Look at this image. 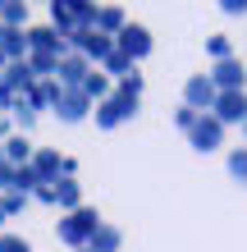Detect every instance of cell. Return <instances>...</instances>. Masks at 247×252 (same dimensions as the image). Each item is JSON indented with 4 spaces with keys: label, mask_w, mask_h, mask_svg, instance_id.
<instances>
[{
    "label": "cell",
    "mask_w": 247,
    "mask_h": 252,
    "mask_svg": "<svg viewBox=\"0 0 247 252\" xmlns=\"http://www.w3.org/2000/svg\"><path fill=\"white\" fill-rule=\"evenodd\" d=\"M101 229V216L92 211V206H78V211H69L60 220V239L69 248H82V243H92V234Z\"/></svg>",
    "instance_id": "6da1fadb"
},
{
    "label": "cell",
    "mask_w": 247,
    "mask_h": 252,
    "mask_svg": "<svg viewBox=\"0 0 247 252\" xmlns=\"http://www.w3.org/2000/svg\"><path fill=\"white\" fill-rule=\"evenodd\" d=\"M64 41H69L78 55H87V60H106V55L114 51V37H106L101 28H74Z\"/></svg>",
    "instance_id": "7a4b0ae2"
},
{
    "label": "cell",
    "mask_w": 247,
    "mask_h": 252,
    "mask_svg": "<svg viewBox=\"0 0 247 252\" xmlns=\"http://www.w3.org/2000/svg\"><path fill=\"white\" fill-rule=\"evenodd\" d=\"M133 110H137V92H114V96H106L96 106V124L101 128H119L124 120H133Z\"/></svg>",
    "instance_id": "3957f363"
},
{
    "label": "cell",
    "mask_w": 247,
    "mask_h": 252,
    "mask_svg": "<svg viewBox=\"0 0 247 252\" xmlns=\"http://www.w3.org/2000/svg\"><path fill=\"white\" fill-rule=\"evenodd\" d=\"M183 96L192 110H211L215 115V101H220V87L211 83V73H192V78L183 83Z\"/></svg>",
    "instance_id": "277c9868"
},
{
    "label": "cell",
    "mask_w": 247,
    "mask_h": 252,
    "mask_svg": "<svg viewBox=\"0 0 247 252\" xmlns=\"http://www.w3.org/2000/svg\"><path fill=\"white\" fill-rule=\"evenodd\" d=\"M87 110H92V96H87L82 87H64V92L55 96V115H60L64 124H78Z\"/></svg>",
    "instance_id": "5b68a950"
},
{
    "label": "cell",
    "mask_w": 247,
    "mask_h": 252,
    "mask_svg": "<svg viewBox=\"0 0 247 252\" xmlns=\"http://www.w3.org/2000/svg\"><path fill=\"white\" fill-rule=\"evenodd\" d=\"M27 51H32V55H69L64 51V32H60V28H27Z\"/></svg>",
    "instance_id": "8992f818"
},
{
    "label": "cell",
    "mask_w": 247,
    "mask_h": 252,
    "mask_svg": "<svg viewBox=\"0 0 247 252\" xmlns=\"http://www.w3.org/2000/svg\"><path fill=\"white\" fill-rule=\"evenodd\" d=\"M114 46H119V51L128 55V60H142V55L151 51V32H147V28H137V23H128L124 32L114 37Z\"/></svg>",
    "instance_id": "52a82bcc"
},
{
    "label": "cell",
    "mask_w": 247,
    "mask_h": 252,
    "mask_svg": "<svg viewBox=\"0 0 247 252\" xmlns=\"http://www.w3.org/2000/svg\"><path fill=\"white\" fill-rule=\"evenodd\" d=\"M188 138H192V147H197V152H215V147H220V138H224V124L215 120V115H201V120H197V128L188 133Z\"/></svg>",
    "instance_id": "ba28073f"
},
{
    "label": "cell",
    "mask_w": 247,
    "mask_h": 252,
    "mask_svg": "<svg viewBox=\"0 0 247 252\" xmlns=\"http://www.w3.org/2000/svg\"><path fill=\"white\" fill-rule=\"evenodd\" d=\"M215 120L220 124H247V92H220V101H215Z\"/></svg>",
    "instance_id": "9c48e42d"
},
{
    "label": "cell",
    "mask_w": 247,
    "mask_h": 252,
    "mask_svg": "<svg viewBox=\"0 0 247 252\" xmlns=\"http://www.w3.org/2000/svg\"><path fill=\"white\" fill-rule=\"evenodd\" d=\"M211 83L220 87V92H243V83H247L243 60H220V64H215V73H211Z\"/></svg>",
    "instance_id": "30bf717a"
},
{
    "label": "cell",
    "mask_w": 247,
    "mask_h": 252,
    "mask_svg": "<svg viewBox=\"0 0 247 252\" xmlns=\"http://www.w3.org/2000/svg\"><path fill=\"white\" fill-rule=\"evenodd\" d=\"M87 73H92V64H87V55L69 51L64 60H60V87H82V83H87Z\"/></svg>",
    "instance_id": "8fae6325"
},
{
    "label": "cell",
    "mask_w": 247,
    "mask_h": 252,
    "mask_svg": "<svg viewBox=\"0 0 247 252\" xmlns=\"http://www.w3.org/2000/svg\"><path fill=\"white\" fill-rule=\"evenodd\" d=\"M32 78H37V73H32V64H27V60H14V64L5 69V78H0V87H9V92H23V96H27V92L37 87Z\"/></svg>",
    "instance_id": "7c38bea8"
},
{
    "label": "cell",
    "mask_w": 247,
    "mask_h": 252,
    "mask_svg": "<svg viewBox=\"0 0 247 252\" xmlns=\"http://www.w3.org/2000/svg\"><path fill=\"white\" fill-rule=\"evenodd\" d=\"M32 156H37V152H32V142H27L23 133H14V138L5 142V160H9V165L23 170V165H32Z\"/></svg>",
    "instance_id": "4fadbf2b"
},
{
    "label": "cell",
    "mask_w": 247,
    "mask_h": 252,
    "mask_svg": "<svg viewBox=\"0 0 247 252\" xmlns=\"http://www.w3.org/2000/svg\"><path fill=\"white\" fill-rule=\"evenodd\" d=\"M32 170H37V179H55V174L64 170V160H60V152H51V147H41V152L32 156Z\"/></svg>",
    "instance_id": "5bb4252c"
},
{
    "label": "cell",
    "mask_w": 247,
    "mask_h": 252,
    "mask_svg": "<svg viewBox=\"0 0 247 252\" xmlns=\"http://www.w3.org/2000/svg\"><path fill=\"white\" fill-rule=\"evenodd\" d=\"M0 51L14 55V60H23V51H27V32H19V28H5V23H0Z\"/></svg>",
    "instance_id": "9a60e30c"
},
{
    "label": "cell",
    "mask_w": 247,
    "mask_h": 252,
    "mask_svg": "<svg viewBox=\"0 0 247 252\" xmlns=\"http://www.w3.org/2000/svg\"><path fill=\"white\" fill-rule=\"evenodd\" d=\"M119 229H114V225H101L96 234H92V243H87V248H92V252H119Z\"/></svg>",
    "instance_id": "2e32d148"
},
{
    "label": "cell",
    "mask_w": 247,
    "mask_h": 252,
    "mask_svg": "<svg viewBox=\"0 0 247 252\" xmlns=\"http://www.w3.org/2000/svg\"><path fill=\"white\" fill-rule=\"evenodd\" d=\"M96 28H101L106 37H110V32L119 37L124 28H128V19H124V9H101V14H96Z\"/></svg>",
    "instance_id": "e0dca14e"
},
{
    "label": "cell",
    "mask_w": 247,
    "mask_h": 252,
    "mask_svg": "<svg viewBox=\"0 0 247 252\" xmlns=\"http://www.w3.org/2000/svg\"><path fill=\"white\" fill-rule=\"evenodd\" d=\"M0 23H5V28L27 23V5H23V0H5V5H0Z\"/></svg>",
    "instance_id": "ac0fdd59"
},
{
    "label": "cell",
    "mask_w": 247,
    "mask_h": 252,
    "mask_svg": "<svg viewBox=\"0 0 247 252\" xmlns=\"http://www.w3.org/2000/svg\"><path fill=\"white\" fill-rule=\"evenodd\" d=\"M82 92H87V96H96V101H106V96H110L106 73H96V69H92V73H87V83H82Z\"/></svg>",
    "instance_id": "d6986e66"
},
{
    "label": "cell",
    "mask_w": 247,
    "mask_h": 252,
    "mask_svg": "<svg viewBox=\"0 0 247 252\" xmlns=\"http://www.w3.org/2000/svg\"><path fill=\"white\" fill-rule=\"evenodd\" d=\"M106 69H110V73H119V78H128V73H133V60H128V55L114 46V51L106 55Z\"/></svg>",
    "instance_id": "ffe728a7"
},
{
    "label": "cell",
    "mask_w": 247,
    "mask_h": 252,
    "mask_svg": "<svg viewBox=\"0 0 247 252\" xmlns=\"http://www.w3.org/2000/svg\"><path fill=\"white\" fill-rule=\"evenodd\" d=\"M78 202H82L78 184L74 179H60V206H64V211H78Z\"/></svg>",
    "instance_id": "44dd1931"
},
{
    "label": "cell",
    "mask_w": 247,
    "mask_h": 252,
    "mask_svg": "<svg viewBox=\"0 0 247 252\" xmlns=\"http://www.w3.org/2000/svg\"><path fill=\"white\" fill-rule=\"evenodd\" d=\"M229 174H234L238 184H247V147H238V152L229 156Z\"/></svg>",
    "instance_id": "7402d4cb"
},
{
    "label": "cell",
    "mask_w": 247,
    "mask_h": 252,
    "mask_svg": "<svg viewBox=\"0 0 247 252\" xmlns=\"http://www.w3.org/2000/svg\"><path fill=\"white\" fill-rule=\"evenodd\" d=\"M14 120H19V128H32V120H37V110H32V106H27V101L19 96V101H14Z\"/></svg>",
    "instance_id": "603a6c76"
},
{
    "label": "cell",
    "mask_w": 247,
    "mask_h": 252,
    "mask_svg": "<svg viewBox=\"0 0 247 252\" xmlns=\"http://www.w3.org/2000/svg\"><path fill=\"white\" fill-rule=\"evenodd\" d=\"M206 51L215 55V64H220V60H234V55H229V37H206Z\"/></svg>",
    "instance_id": "cb8c5ba5"
},
{
    "label": "cell",
    "mask_w": 247,
    "mask_h": 252,
    "mask_svg": "<svg viewBox=\"0 0 247 252\" xmlns=\"http://www.w3.org/2000/svg\"><path fill=\"white\" fill-rule=\"evenodd\" d=\"M37 197L41 202H60V179H41L37 184Z\"/></svg>",
    "instance_id": "d4e9b609"
},
{
    "label": "cell",
    "mask_w": 247,
    "mask_h": 252,
    "mask_svg": "<svg viewBox=\"0 0 247 252\" xmlns=\"http://www.w3.org/2000/svg\"><path fill=\"white\" fill-rule=\"evenodd\" d=\"M0 252H32V248H27V239H19V234H0Z\"/></svg>",
    "instance_id": "484cf974"
},
{
    "label": "cell",
    "mask_w": 247,
    "mask_h": 252,
    "mask_svg": "<svg viewBox=\"0 0 247 252\" xmlns=\"http://www.w3.org/2000/svg\"><path fill=\"white\" fill-rule=\"evenodd\" d=\"M0 206H5V216L23 211V192H5V197H0Z\"/></svg>",
    "instance_id": "4316f807"
},
{
    "label": "cell",
    "mask_w": 247,
    "mask_h": 252,
    "mask_svg": "<svg viewBox=\"0 0 247 252\" xmlns=\"http://www.w3.org/2000/svg\"><path fill=\"white\" fill-rule=\"evenodd\" d=\"M224 14H247V0H220Z\"/></svg>",
    "instance_id": "83f0119b"
},
{
    "label": "cell",
    "mask_w": 247,
    "mask_h": 252,
    "mask_svg": "<svg viewBox=\"0 0 247 252\" xmlns=\"http://www.w3.org/2000/svg\"><path fill=\"white\" fill-rule=\"evenodd\" d=\"M0 165H5V142H0Z\"/></svg>",
    "instance_id": "f1b7e54d"
},
{
    "label": "cell",
    "mask_w": 247,
    "mask_h": 252,
    "mask_svg": "<svg viewBox=\"0 0 247 252\" xmlns=\"http://www.w3.org/2000/svg\"><path fill=\"white\" fill-rule=\"evenodd\" d=\"M0 225H5V206H0Z\"/></svg>",
    "instance_id": "f546056e"
},
{
    "label": "cell",
    "mask_w": 247,
    "mask_h": 252,
    "mask_svg": "<svg viewBox=\"0 0 247 252\" xmlns=\"http://www.w3.org/2000/svg\"><path fill=\"white\" fill-rule=\"evenodd\" d=\"M78 252H92V248H78Z\"/></svg>",
    "instance_id": "4dcf8cb0"
},
{
    "label": "cell",
    "mask_w": 247,
    "mask_h": 252,
    "mask_svg": "<svg viewBox=\"0 0 247 252\" xmlns=\"http://www.w3.org/2000/svg\"><path fill=\"white\" fill-rule=\"evenodd\" d=\"M243 128H247V124H243Z\"/></svg>",
    "instance_id": "1f68e13d"
}]
</instances>
